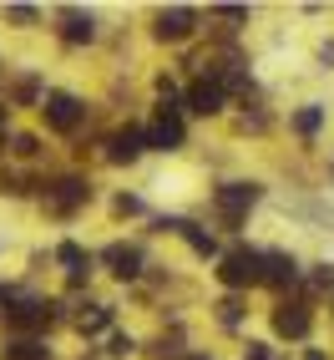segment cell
I'll list each match as a JSON object with an SVG mask.
<instances>
[{
    "label": "cell",
    "instance_id": "20",
    "mask_svg": "<svg viewBox=\"0 0 334 360\" xmlns=\"http://www.w3.org/2000/svg\"><path fill=\"white\" fill-rule=\"evenodd\" d=\"M6 20H11V26H20V31H31L36 20H41V11H36V6H6Z\"/></svg>",
    "mask_w": 334,
    "mask_h": 360
},
{
    "label": "cell",
    "instance_id": "13",
    "mask_svg": "<svg viewBox=\"0 0 334 360\" xmlns=\"http://www.w3.org/2000/svg\"><path fill=\"white\" fill-rule=\"evenodd\" d=\"M0 360H51V345L36 340V335H11L0 345Z\"/></svg>",
    "mask_w": 334,
    "mask_h": 360
},
{
    "label": "cell",
    "instance_id": "8",
    "mask_svg": "<svg viewBox=\"0 0 334 360\" xmlns=\"http://www.w3.org/2000/svg\"><path fill=\"white\" fill-rule=\"evenodd\" d=\"M187 112H198V117H218L223 107H228V91H223V82L218 77H198L193 86H187Z\"/></svg>",
    "mask_w": 334,
    "mask_h": 360
},
{
    "label": "cell",
    "instance_id": "24",
    "mask_svg": "<svg viewBox=\"0 0 334 360\" xmlns=\"http://www.w3.org/2000/svg\"><path fill=\"white\" fill-rule=\"evenodd\" d=\"M11 153H15V158H36L41 148H36V137H26V132H20V137H11Z\"/></svg>",
    "mask_w": 334,
    "mask_h": 360
},
{
    "label": "cell",
    "instance_id": "19",
    "mask_svg": "<svg viewBox=\"0 0 334 360\" xmlns=\"http://www.w3.org/2000/svg\"><path fill=\"white\" fill-rule=\"evenodd\" d=\"M112 325V304H91V315H81L76 320V330L81 335H97V330H107Z\"/></svg>",
    "mask_w": 334,
    "mask_h": 360
},
{
    "label": "cell",
    "instance_id": "18",
    "mask_svg": "<svg viewBox=\"0 0 334 360\" xmlns=\"http://www.w3.org/2000/svg\"><path fill=\"white\" fill-rule=\"evenodd\" d=\"M213 309H218V325L223 330H238V325H243V300H218V304H213Z\"/></svg>",
    "mask_w": 334,
    "mask_h": 360
},
{
    "label": "cell",
    "instance_id": "23",
    "mask_svg": "<svg viewBox=\"0 0 334 360\" xmlns=\"http://www.w3.org/2000/svg\"><path fill=\"white\" fill-rule=\"evenodd\" d=\"M243 360H289V355H279V350H269L264 340H248V350H243Z\"/></svg>",
    "mask_w": 334,
    "mask_h": 360
},
{
    "label": "cell",
    "instance_id": "17",
    "mask_svg": "<svg viewBox=\"0 0 334 360\" xmlns=\"http://www.w3.org/2000/svg\"><path fill=\"white\" fill-rule=\"evenodd\" d=\"M11 102H15V107H36V102H46V97H41V77H36V71H20V77H15Z\"/></svg>",
    "mask_w": 334,
    "mask_h": 360
},
{
    "label": "cell",
    "instance_id": "5",
    "mask_svg": "<svg viewBox=\"0 0 334 360\" xmlns=\"http://www.w3.org/2000/svg\"><path fill=\"white\" fill-rule=\"evenodd\" d=\"M309 330H314V309H309V300H279L274 304V335H283V340H304Z\"/></svg>",
    "mask_w": 334,
    "mask_h": 360
},
{
    "label": "cell",
    "instance_id": "10",
    "mask_svg": "<svg viewBox=\"0 0 334 360\" xmlns=\"http://www.w3.org/2000/svg\"><path fill=\"white\" fill-rule=\"evenodd\" d=\"M193 20H198V11H187V6H173V11H157V20H152V36L157 41H187L193 36Z\"/></svg>",
    "mask_w": 334,
    "mask_h": 360
},
{
    "label": "cell",
    "instance_id": "7",
    "mask_svg": "<svg viewBox=\"0 0 334 360\" xmlns=\"http://www.w3.org/2000/svg\"><path fill=\"white\" fill-rule=\"evenodd\" d=\"M142 153H152L147 148V127H116L107 137V162H116V167H132Z\"/></svg>",
    "mask_w": 334,
    "mask_h": 360
},
{
    "label": "cell",
    "instance_id": "12",
    "mask_svg": "<svg viewBox=\"0 0 334 360\" xmlns=\"http://www.w3.org/2000/svg\"><path fill=\"white\" fill-rule=\"evenodd\" d=\"M102 264H112V274L127 284V279L142 274V249H137V244H107V249H102Z\"/></svg>",
    "mask_w": 334,
    "mask_h": 360
},
{
    "label": "cell",
    "instance_id": "21",
    "mask_svg": "<svg viewBox=\"0 0 334 360\" xmlns=\"http://www.w3.org/2000/svg\"><path fill=\"white\" fill-rule=\"evenodd\" d=\"M309 290H314V295L334 290V264H314V269H309Z\"/></svg>",
    "mask_w": 334,
    "mask_h": 360
},
{
    "label": "cell",
    "instance_id": "3",
    "mask_svg": "<svg viewBox=\"0 0 334 360\" xmlns=\"http://www.w3.org/2000/svg\"><path fill=\"white\" fill-rule=\"evenodd\" d=\"M41 117H46V127H51V132H76L81 117H86V102L76 97V91H46Z\"/></svg>",
    "mask_w": 334,
    "mask_h": 360
},
{
    "label": "cell",
    "instance_id": "11",
    "mask_svg": "<svg viewBox=\"0 0 334 360\" xmlns=\"http://www.w3.org/2000/svg\"><path fill=\"white\" fill-rule=\"evenodd\" d=\"M56 20H61L56 36H61L66 46H86V41H97V15H91V11H61Z\"/></svg>",
    "mask_w": 334,
    "mask_h": 360
},
{
    "label": "cell",
    "instance_id": "22",
    "mask_svg": "<svg viewBox=\"0 0 334 360\" xmlns=\"http://www.w3.org/2000/svg\"><path fill=\"white\" fill-rule=\"evenodd\" d=\"M132 350H137V340H132V335H112V345H107V355H112V360H127Z\"/></svg>",
    "mask_w": 334,
    "mask_h": 360
},
{
    "label": "cell",
    "instance_id": "6",
    "mask_svg": "<svg viewBox=\"0 0 334 360\" xmlns=\"http://www.w3.org/2000/svg\"><path fill=\"white\" fill-rule=\"evenodd\" d=\"M182 137H187L182 117H178L173 107H157V117L147 122V148H152V153H178Z\"/></svg>",
    "mask_w": 334,
    "mask_h": 360
},
{
    "label": "cell",
    "instance_id": "2",
    "mask_svg": "<svg viewBox=\"0 0 334 360\" xmlns=\"http://www.w3.org/2000/svg\"><path fill=\"white\" fill-rule=\"evenodd\" d=\"M218 284L223 290H253V284H264V249H228L218 259Z\"/></svg>",
    "mask_w": 334,
    "mask_h": 360
},
{
    "label": "cell",
    "instance_id": "28",
    "mask_svg": "<svg viewBox=\"0 0 334 360\" xmlns=\"http://www.w3.org/2000/svg\"><path fill=\"white\" fill-rule=\"evenodd\" d=\"M304 360H329V355L324 350H304Z\"/></svg>",
    "mask_w": 334,
    "mask_h": 360
},
{
    "label": "cell",
    "instance_id": "4",
    "mask_svg": "<svg viewBox=\"0 0 334 360\" xmlns=\"http://www.w3.org/2000/svg\"><path fill=\"white\" fill-rule=\"evenodd\" d=\"M91 198V183L81 178V173H66V178H56L51 188H46V213H61V219H66V213H76L81 203Z\"/></svg>",
    "mask_w": 334,
    "mask_h": 360
},
{
    "label": "cell",
    "instance_id": "26",
    "mask_svg": "<svg viewBox=\"0 0 334 360\" xmlns=\"http://www.w3.org/2000/svg\"><path fill=\"white\" fill-rule=\"evenodd\" d=\"M112 208H116V213H142V198H137V193H122Z\"/></svg>",
    "mask_w": 334,
    "mask_h": 360
},
{
    "label": "cell",
    "instance_id": "27",
    "mask_svg": "<svg viewBox=\"0 0 334 360\" xmlns=\"http://www.w3.org/2000/svg\"><path fill=\"white\" fill-rule=\"evenodd\" d=\"M182 360H213V355H208V350H187Z\"/></svg>",
    "mask_w": 334,
    "mask_h": 360
},
{
    "label": "cell",
    "instance_id": "25",
    "mask_svg": "<svg viewBox=\"0 0 334 360\" xmlns=\"http://www.w3.org/2000/svg\"><path fill=\"white\" fill-rule=\"evenodd\" d=\"M218 20H248V6H213Z\"/></svg>",
    "mask_w": 334,
    "mask_h": 360
},
{
    "label": "cell",
    "instance_id": "15",
    "mask_svg": "<svg viewBox=\"0 0 334 360\" xmlns=\"http://www.w3.org/2000/svg\"><path fill=\"white\" fill-rule=\"evenodd\" d=\"M182 238H187V249H193L198 259H218V238H213L203 224H193V219H182V229H178Z\"/></svg>",
    "mask_w": 334,
    "mask_h": 360
},
{
    "label": "cell",
    "instance_id": "9",
    "mask_svg": "<svg viewBox=\"0 0 334 360\" xmlns=\"http://www.w3.org/2000/svg\"><path fill=\"white\" fill-rule=\"evenodd\" d=\"M264 284L269 290H294V284H304V269H299V259L294 254H283V249H269L264 254Z\"/></svg>",
    "mask_w": 334,
    "mask_h": 360
},
{
    "label": "cell",
    "instance_id": "14",
    "mask_svg": "<svg viewBox=\"0 0 334 360\" xmlns=\"http://www.w3.org/2000/svg\"><path fill=\"white\" fill-rule=\"evenodd\" d=\"M56 264L66 269V279H71V284H81V279L91 274V254H86L81 244H71V238H66V244H56Z\"/></svg>",
    "mask_w": 334,
    "mask_h": 360
},
{
    "label": "cell",
    "instance_id": "16",
    "mask_svg": "<svg viewBox=\"0 0 334 360\" xmlns=\"http://www.w3.org/2000/svg\"><path fill=\"white\" fill-rule=\"evenodd\" d=\"M289 127H294L304 142H309V137H319V127H324V107H319V102H304V107L289 117Z\"/></svg>",
    "mask_w": 334,
    "mask_h": 360
},
{
    "label": "cell",
    "instance_id": "1",
    "mask_svg": "<svg viewBox=\"0 0 334 360\" xmlns=\"http://www.w3.org/2000/svg\"><path fill=\"white\" fill-rule=\"evenodd\" d=\"M258 198H264V183H253V178H233V183H223L218 193H213V208H218L223 229H238V224L248 219V208H258Z\"/></svg>",
    "mask_w": 334,
    "mask_h": 360
}]
</instances>
